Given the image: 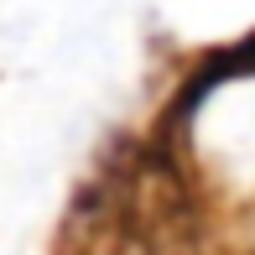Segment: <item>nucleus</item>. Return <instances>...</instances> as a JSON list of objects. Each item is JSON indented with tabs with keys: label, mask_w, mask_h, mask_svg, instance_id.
<instances>
[{
	"label": "nucleus",
	"mask_w": 255,
	"mask_h": 255,
	"mask_svg": "<svg viewBox=\"0 0 255 255\" xmlns=\"http://www.w3.org/2000/svg\"><path fill=\"white\" fill-rule=\"evenodd\" d=\"M240 73H255V37H250V42H240V47H229V52H219L214 63L198 73V89L219 84V78H240Z\"/></svg>",
	"instance_id": "f257e3e1"
}]
</instances>
